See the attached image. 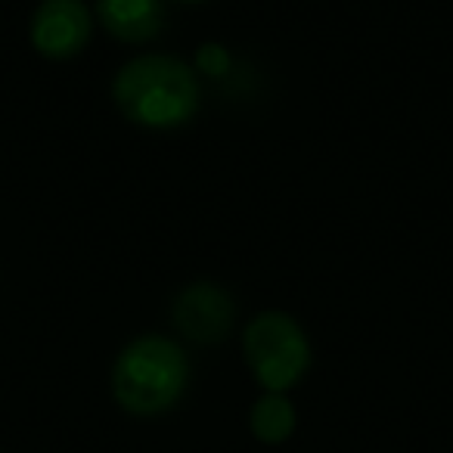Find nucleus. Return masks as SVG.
Instances as JSON below:
<instances>
[{
    "label": "nucleus",
    "instance_id": "nucleus-1",
    "mask_svg": "<svg viewBox=\"0 0 453 453\" xmlns=\"http://www.w3.org/2000/svg\"><path fill=\"white\" fill-rule=\"evenodd\" d=\"M115 106L127 121L152 131L180 127L199 109V75L193 65L165 53L125 63L112 84Z\"/></svg>",
    "mask_w": 453,
    "mask_h": 453
},
{
    "label": "nucleus",
    "instance_id": "nucleus-2",
    "mask_svg": "<svg viewBox=\"0 0 453 453\" xmlns=\"http://www.w3.org/2000/svg\"><path fill=\"white\" fill-rule=\"evenodd\" d=\"M189 385L187 351L165 335H140L121 348L112 366V395L134 416H158L177 407Z\"/></svg>",
    "mask_w": 453,
    "mask_h": 453
},
{
    "label": "nucleus",
    "instance_id": "nucleus-3",
    "mask_svg": "<svg viewBox=\"0 0 453 453\" xmlns=\"http://www.w3.org/2000/svg\"><path fill=\"white\" fill-rule=\"evenodd\" d=\"M242 354L265 391L286 395L311 370V342L286 311H261L242 333Z\"/></svg>",
    "mask_w": 453,
    "mask_h": 453
},
{
    "label": "nucleus",
    "instance_id": "nucleus-4",
    "mask_svg": "<svg viewBox=\"0 0 453 453\" xmlns=\"http://www.w3.org/2000/svg\"><path fill=\"white\" fill-rule=\"evenodd\" d=\"M171 317H174V326L180 329L183 339L196 342V345H218L234 326L236 304L230 292L220 286L193 283L177 296Z\"/></svg>",
    "mask_w": 453,
    "mask_h": 453
},
{
    "label": "nucleus",
    "instance_id": "nucleus-5",
    "mask_svg": "<svg viewBox=\"0 0 453 453\" xmlns=\"http://www.w3.org/2000/svg\"><path fill=\"white\" fill-rule=\"evenodd\" d=\"M90 28L94 19L81 0H44L35 10L32 44L47 59H69L88 47Z\"/></svg>",
    "mask_w": 453,
    "mask_h": 453
},
{
    "label": "nucleus",
    "instance_id": "nucleus-6",
    "mask_svg": "<svg viewBox=\"0 0 453 453\" xmlns=\"http://www.w3.org/2000/svg\"><path fill=\"white\" fill-rule=\"evenodd\" d=\"M96 16L125 44H146L165 26L162 0H96Z\"/></svg>",
    "mask_w": 453,
    "mask_h": 453
},
{
    "label": "nucleus",
    "instance_id": "nucleus-7",
    "mask_svg": "<svg viewBox=\"0 0 453 453\" xmlns=\"http://www.w3.org/2000/svg\"><path fill=\"white\" fill-rule=\"evenodd\" d=\"M296 403L280 391H265L249 410V428L261 444H283L296 434Z\"/></svg>",
    "mask_w": 453,
    "mask_h": 453
},
{
    "label": "nucleus",
    "instance_id": "nucleus-8",
    "mask_svg": "<svg viewBox=\"0 0 453 453\" xmlns=\"http://www.w3.org/2000/svg\"><path fill=\"white\" fill-rule=\"evenodd\" d=\"M230 65H234V57L226 53V47L220 44H202L199 50H196V75H205V78H224L226 72H230Z\"/></svg>",
    "mask_w": 453,
    "mask_h": 453
},
{
    "label": "nucleus",
    "instance_id": "nucleus-9",
    "mask_svg": "<svg viewBox=\"0 0 453 453\" xmlns=\"http://www.w3.org/2000/svg\"><path fill=\"white\" fill-rule=\"evenodd\" d=\"M180 4H199V0H180Z\"/></svg>",
    "mask_w": 453,
    "mask_h": 453
}]
</instances>
